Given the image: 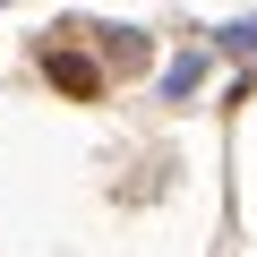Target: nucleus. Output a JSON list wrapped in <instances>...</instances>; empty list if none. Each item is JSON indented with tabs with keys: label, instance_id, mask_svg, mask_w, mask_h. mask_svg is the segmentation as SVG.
<instances>
[{
	"label": "nucleus",
	"instance_id": "nucleus-1",
	"mask_svg": "<svg viewBox=\"0 0 257 257\" xmlns=\"http://www.w3.org/2000/svg\"><path fill=\"white\" fill-rule=\"evenodd\" d=\"M43 77H52L60 94H77V103H94V94H103V69H94L86 52H69V43H43Z\"/></svg>",
	"mask_w": 257,
	"mask_h": 257
},
{
	"label": "nucleus",
	"instance_id": "nucleus-2",
	"mask_svg": "<svg viewBox=\"0 0 257 257\" xmlns=\"http://www.w3.org/2000/svg\"><path fill=\"white\" fill-rule=\"evenodd\" d=\"M197 77H206V60H197V52H189V60H172V69H163V94H172V103H180V94H197Z\"/></svg>",
	"mask_w": 257,
	"mask_h": 257
},
{
	"label": "nucleus",
	"instance_id": "nucleus-3",
	"mask_svg": "<svg viewBox=\"0 0 257 257\" xmlns=\"http://www.w3.org/2000/svg\"><path fill=\"white\" fill-rule=\"evenodd\" d=\"M223 52H231V60H248V52H257V18H248V26H223Z\"/></svg>",
	"mask_w": 257,
	"mask_h": 257
}]
</instances>
